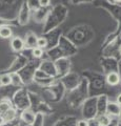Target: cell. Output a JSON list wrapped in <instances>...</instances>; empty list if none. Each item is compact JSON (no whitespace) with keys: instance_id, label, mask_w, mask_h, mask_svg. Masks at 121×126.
<instances>
[{"instance_id":"6da1fadb","label":"cell","mask_w":121,"mask_h":126,"mask_svg":"<svg viewBox=\"0 0 121 126\" xmlns=\"http://www.w3.org/2000/svg\"><path fill=\"white\" fill-rule=\"evenodd\" d=\"M30 15H31V10H30V6L28 4V2H24L21 6V10H20V13H19V17H18V22L19 24L21 25H25L26 23L29 22V19H30Z\"/></svg>"},{"instance_id":"7a4b0ae2","label":"cell","mask_w":121,"mask_h":126,"mask_svg":"<svg viewBox=\"0 0 121 126\" xmlns=\"http://www.w3.org/2000/svg\"><path fill=\"white\" fill-rule=\"evenodd\" d=\"M105 115L110 118L112 117H119L120 116V104L117 102H107L105 106Z\"/></svg>"},{"instance_id":"3957f363","label":"cell","mask_w":121,"mask_h":126,"mask_svg":"<svg viewBox=\"0 0 121 126\" xmlns=\"http://www.w3.org/2000/svg\"><path fill=\"white\" fill-rule=\"evenodd\" d=\"M37 36L35 35L33 32H29L28 34L25 35V39L24 41V47H29V48H35L36 47V44H37Z\"/></svg>"},{"instance_id":"277c9868","label":"cell","mask_w":121,"mask_h":126,"mask_svg":"<svg viewBox=\"0 0 121 126\" xmlns=\"http://www.w3.org/2000/svg\"><path fill=\"white\" fill-rule=\"evenodd\" d=\"M35 113L30 109H24L22 110L21 115H20V119L22 122H24L26 125H32L33 122L35 120Z\"/></svg>"},{"instance_id":"5b68a950","label":"cell","mask_w":121,"mask_h":126,"mask_svg":"<svg viewBox=\"0 0 121 126\" xmlns=\"http://www.w3.org/2000/svg\"><path fill=\"white\" fill-rule=\"evenodd\" d=\"M41 69H42V72H44L48 76H51V77H54L57 75L56 66L52 62H48V61L43 62V64L41 66Z\"/></svg>"},{"instance_id":"8992f818","label":"cell","mask_w":121,"mask_h":126,"mask_svg":"<svg viewBox=\"0 0 121 126\" xmlns=\"http://www.w3.org/2000/svg\"><path fill=\"white\" fill-rule=\"evenodd\" d=\"M11 47L14 52H21L24 48V41L20 37H14L11 40Z\"/></svg>"},{"instance_id":"52a82bcc","label":"cell","mask_w":121,"mask_h":126,"mask_svg":"<svg viewBox=\"0 0 121 126\" xmlns=\"http://www.w3.org/2000/svg\"><path fill=\"white\" fill-rule=\"evenodd\" d=\"M106 82L108 85L111 86H115L117 84H119L120 82V75L116 72H111L107 74L106 76Z\"/></svg>"},{"instance_id":"ba28073f","label":"cell","mask_w":121,"mask_h":126,"mask_svg":"<svg viewBox=\"0 0 121 126\" xmlns=\"http://www.w3.org/2000/svg\"><path fill=\"white\" fill-rule=\"evenodd\" d=\"M13 35V31L7 25H0V38L2 39H10Z\"/></svg>"},{"instance_id":"9c48e42d","label":"cell","mask_w":121,"mask_h":126,"mask_svg":"<svg viewBox=\"0 0 121 126\" xmlns=\"http://www.w3.org/2000/svg\"><path fill=\"white\" fill-rule=\"evenodd\" d=\"M17 116V113H16V109H14V108H10L3 115V119H4V122H11V121H13L15 118H16Z\"/></svg>"},{"instance_id":"30bf717a","label":"cell","mask_w":121,"mask_h":126,"mask_svg":"<svg viewBox=\"0 0 121 126\" xmlns=\"http://www.w3.org/2000/svg\"><path fill=\"white\" fill-rule=\"evenodd\" d=\"M97 122H98L99 126H106L108 123H110L111 121V118L108 117L107 115H105V113H101V115L97 118Z\"/></svg>"},{"instance_id":"8fae6325","label":"cell","mask_w":121,"mask_h":126,"mask_svg":"<svg viewBox=\"0 0 121 126\" xmlns=\"http://www.w3.org/2000/svg\"><path fill=\"white\" fill-rule=\"evenodd\" d=\"M0 84L2 86H7L12 84V78H11V74H4L0 77Z\"/></svg>"},{"instance_id":"7c38bea8","label":"cell","mask_w":121,"mask_h":126,"mask_svg":"<svg viewBox=\"0 0 121 126\" xmlns=\"http://www.w3.org/2000/svg\"><path fill=\"white\" fill-rule=\"evenodd\" d=\"M10 108H12V104L10 102L2 101L1 103H0V116H3Z\"/></svg>"},{"instance_id":"4fadbf2b","label":"cell","mask_w":121,"mask_h":126,"mask_svg":"<svg viewBox=\"0 0 121 126\" xmlns=\"http://www.w3.org/2000/svg\"><path fill=\"white\" fill-rule=\"evenodd\" d=\"M46 46H48V39L44 38V37H38L36 47H39V48H41V49H44Z\"/></svg>"},{"instance_id":"5bb4252c","label":"cell","mask_w":121,"mask_h":126,"mask_svg":"<svg viewBox=\"0 0 121 126\" xmlns=\"http://www.w3.org/2000/svg\"><path fill=\"white\" fill-rule=\"evenodd\" d=\"M11 78H12V84H15V85L22 84V80L18 74H11Z\"/></svg>"},{"instance_id":"9a60e30c","label":"cell","mask_w":121,"mask_h":126,"mask_svg":"<svg viewBox=\"0 0 121 126\" xmlns=\"http://www.w3.org/2000/svg\"><path fill=\"white\" fill-rule=\"evenodd\" d=\"M42 120H43V117H42V115H36L35 116V120L33 122V126H43V122H42Z\"/></svg>"},{"instance_id":"2e32d148","label":"cell","mask_w":121,"mask_h":126,"mask_svg":"<svg viewBox=\"0 0 121 126\" xmlns=\"http://www.w3.org/2000/svg\"><path fill=\"white\" fill-rule=\"evenodd\" d=\"M32 54H33V56L35 58H41L42 56H43V49H41V48H39V47H35V48L32 49Z\"/></svg>"},{"instance_id":"e0dca14e","label":"cell","mask_w":121,"mask_h":126,"mask_svg":"<svg viewBox=\"0 0 121 126\" xmlns=\"http://www.w3.org/2000/svg\"><path fill=\"white\" fill-rule=\"evenodd\" d=\"M106 126H118V120H117V119H113V118H111L110 123H108Z\"/></svg>"},{"instance_id":"ac0fdd59","label":"cell","mask_w":121,"mask_h":126,"mask_svg":"<svg viewBox=\"0 0 121 126\" xmlns=\"http://www.w3.org/2000/svg\"><path fill=\"white\" fill-rule=\"evenodd\" d=\"M77 126H87V121L85 120H80L77 122Z\"/></svg>"},{"instance_id":"d6986e66","label":"cell","mask_w":121,"mask_h":126,"mask_svg":"<svg viewBox=\"0 0 121 126\" xmlns=\"http://www.w3.org/2000/svg\"><path fill=\"white\" fill-rule=\"evenodd\" d=\"M39 3H40L41 7H46V6H49L50 1H49V0H48V1H39Z\"/></svg>"},{"instance_id":"ffe728a7","label":"cell","mask_w":121,"mask_h":126,"mask_svg":"<svg viewBox=\"0 0 121 126\" xmlns=\"http://www.w3.org/2000/svg\"><path fill=\"white\" fill-rule=\"evenodd\" d=\"M4 123H5V122H4V119H3V117L0 116V126H2Z\"/></svg>"}]
</instances>
